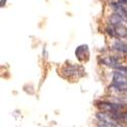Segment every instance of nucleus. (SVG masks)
Returning <instances> with one entry per match:
<instances>
[{
	"mask_svg": "<svg viewBox=\"0 0 127 127\" xmlns=\"http://www.w3.org/2000/svg\"><path fill=\"white\" fill-rule=\"evenodd\" d=\"M111 89L118 94H127V82H113Z\"/></svg>",
	"mask_w": 127,
	"mask_h": 127,
	"instance_id": "obj_1",
	"label": "nucleus"
},
{
	"mask_svg": "<svg viewBox=\"0 0 127 127\" xmlns=\"http://www.w3.org/2000/svg\"><path fill=\"white\" fill-rule=\"evenodd\" d=\"M102 62L104 63L105 65L110 66V67H114V68L120 66V63H119L118 59L116 58V57H113V56H108V57L103 58Z\"/></svg>",
	"mask_w": 127,
	"mask_h": 127,
	"instance_id": "obj_2",
	"label": "nucleus"
},
{
	"mask_svg": "<svg viewBox=\"0 0 127 127\" xmlns=\"http://www.w3.org/2000/svg\"><path fill=\"white\" fill-rule=\"evenodd\" d=\"M114 30V36H118L121 38H127V29L123 26L120 27H113L111 26Z\"/></svg>",
	"mask_w": 127,
	"mask_h": 127,
	"instance_id": "obj_3",
	"label": "nucleus"
},
{
	"mask_svg": "<svg viewBox=\"0 0 127 127\" xmlns=\"http://www.w3.org/2000/svg\"><path fill=\"white\" fill-rule=\"evenodd\" d=\"M113 49L118 52L127 53V44L122 41H115L113 44Z\"/></svg>",
	"mask_w": 127,
	"mask_h": 127,
	"instance_id": "obj_4",
	"label": "nucleus"
},
{
	"mask_svg": "<svg viewBox=\"0 0 127 127\" xmlns=\"http://www.w3.org/2000/svg\"><path fill=\"white\" fill-rule=\"evenodd\" d=\"M98 127H109L108 125H106V124H104L103 122H100L99 121V123H98Z\"/></svg>",
	"mask_w": 127,
	"mask_h": 127,
	"instance_id": "obj_5",
	"label": "nucleus"
}]
</instances>
